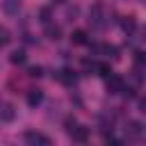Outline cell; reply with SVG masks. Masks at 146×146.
Segmentation results:
<instances>
[{"label": "cell", "mask_w": 146, "mask_h": 146, "mask_svg": "<svg viewBox=\"0 0 146 146\" xmlns=\"http://www.w3.org/2000/svg\"><path fill=\"white\" fill-rule=\"evenodd\" d=\"M98 50L105 52V55H110V57H114V59L119 57V48H116V46H107V43H103V46H98Z\"/></svg>", "instance_id": "4fadbf2b"}, {"label": "cell", "mask_w": 146, "mask_h": 146, "mask_svg": "<svg viewBox=\"0 0 146 146\" xmlns=\"http://www.w3.org/2000/svg\"><path fill=\"white\" fill-rule=\"evenodd\" d=\"M9 59H11V64H25V59H27V55H25L23 50H14Z\"/></svg>", "instance_id": "9a60e30c"}, {"label": "cell", "mask_w": 146, "mask_h": 146, "mask_svg": "<svg viewBox=\"0 0 146 146\" xmlns=\"http://www.w3.org/2000/svg\"><path fill=\"white\" fill-rule=\"evenodd\" d=\"M121 25H123V30H125L128 34H132V32L137 30V21H135L132 16H128V18H123V23H121Z\"/></svg>", "instance_id": "7c38bea8"}, {"label": "cell", "mask_w": 146, "mask_h": 146, "mask_svg": "<svg viewBox=\"0 0 146 146\" xmlns=\"http://www.w3.org/2000/svg\"><path fill=\"white\" fill-rule=\"evenodd\" d=\"M71 43L73 46H84L87 43V32L84 30H73L71 32Z\"/></svg>", "instance_id": "30bf717a"}, {"label": "cell", "mask_w": 146, "mask_h": 146, "mask_svg": "<svg viewBox=\"0 0 146 146\" xmlns=\"http://www.w3.org/2000/svg\"><path fill=\"white\" fill-rule=\"evenodd\" d=\"M139 112H146V100H139Z\"/></svg>", "instance_id": "ffe728a7"}, {"label": "cell", "mask_w": 146, "mask_h": 146, "mask_svg": "<svg viewBox=\"0 0 146 146\" xmlns=\"http://www.w3.org/2000/svg\"><path fill=\"white\" fill-rule=\"evenodd\" d=\"M43 103V91L41 89H32L30 94H27V105L30 107H36V105H41Z\"/></svg>", "instance_id": "ba28073f"}, {"label": "cell", "mask_w": 146, "mask_h": 146, "mask_svg": "<svg viewBox=\"0 0 146 146\" xmlns=\"http://www.w3.org/2000/svg\"><path fill=\"white\" fill-rule=\"evenodd\" d=\"M27 75H30V78H41V75H43V68H41V66H32V68L27 71Z\"/></svg>", "instance_id": "e0dca14e"}, {"label": "cell", "mask_w": 146, "mask_h": 146, "mask_svg": "<svg viewBox=\"0 0 146 146\" xmlns=\"http://www.w3.org/2000/svg\"><path fill=\"white\" fill-rule=\"evenodd\" d=\"M71 137H73V141H80V144H84L87 139H89V128H84V125H75L71 132H68Z\"/></svg>", "instance_id": "5b68a950"}, {"label": "cell", "mask_w": 146, "mask_h": 146, "mask_svg": "<svg viewBox=\"0 0 146 146\" xmlns=\"http://www.w3.org/2000/svg\"><path fill=\"white\" fill-rule=\"evenodd\" d=\"M125 135H128V139H141V137H144V125H141L139 121H128Z\"/></svg>", "instance_id": "277c9868"}, {"label": "cell", "mask_w": 146, "mask_h": 146, "mask_svg": "<svg viewBox=\"0 0 146 146\" xmlns=\"http://www.w3.org/2000/svg\"><path fill=\"white\" fill-rule=\"evenodd\" d=\"M75 125H78V121H75L73 116H71V119H66V132H71V130H73Z\"/></svg>", "instance_id": "d6986e66"}, {"label": "cell", "mask_w": 146, "mask_h": 146, "mask_svg": "<svg viewBox=\"0 0 146 146\" xmlns=\"http://www.w3.org/2000/svg\"><path fill=\"white\" fill-rule=\"evenodd\" d=\"M91 71H96V75H103V78H107V75L112 73V68H110L107 62H98V64L91 62Z\"/></svg>", "instance_id": "8fae6325"}, {"label": "cell", "mask_w": 146, "mask_h": 146, "mask_svg": "<svg viewBox=\"0 0 146 146\" xmlns=\"http://www.w3.org/2000/svg\"><path fill=\"white\" fill-rule=\"evenodd\" d=\"M9 41H11V34H9V30H7L5 25H0V48H5Z\"/></svg>", "instance_id": "2e32d148"}, {"label": "cell", "mask_w": 146, "mask_h": 146, "mask_svg": "<svg viewBox=\"0 0 146 146\" xmlns=\"http://www.w3.org/2000/svg\"><path fill=\"white\" fill-rule=\"evenodd\" d=\"M57 80L71 87V84H75V71H71V68H62V71L57 73Z\"/></svg>", "instance_id": "8992f818"}, {"label": "cell", "mask_w": 146, "mask_h": 146, "mask_svg": "<svg viewBox=\"0 0 146 146\" xmlns=\"http://www.w3.org/2000/svg\"><path fill=\"white\" fill-rule=\"evenodd\" d=\"M14 116H16V110H14V105H2L0 103V121H14Z\"/></svg>", "instance_id": "9c48e42d"}, {"label": "cell", "mask_w": 146, "mask_h": 146, "mask_svg": "<svg viewBox=\"0 0 146 146\" xmlns=\"http://www.w3.org/2000/svg\"><path fill=\"white\" fill-rule=\"evenodd\" d=\"M46 36L50 41H59L62 39V27L59 25H52V23H46Z\"/></svg>", "instance_id": "52a82bcc"}, {"label": "cell", "mask_w": 146, "mask_h": 146, "mask_svg": "<svg viewBox=\"0 0 146 146\" xmlns=\"http://www.w3.org/2000/svg\"><path fill=\"white\" fill-rule=\"evenodd\" d=\"M39 16H41V23H50V9H48V7H43V9L39 11Z\"/></svg>", "instance_id": "ac0fdd59"}, {"label": "cell", "mask_w": 146, "mask_h": 146, "mask_svg": "<svg viewBox=\"0 0 146 146\" xmlns=\"http://www.w3.org/2000/svg\"><path fill=\"white\" fill-rule=\"evenodd\" d=\"M0 103H2V100H0Z\"/></svg>", "instance_id": "7402d4cb"}, {"label": "cell", "mask_w": 146, "mask_h": 146, "mask_svg": "<svg viewBox=\"0 0 146 146\" xmlns=\"http://www.w3.org/2000/svg\"><path fill=\"white\" fill-rule=\"evenodd\" d=\"M55 2H59V5H62V2H66V0H55Z\"/></svg>", "instance_id": "44dd1931"}, {"label": "cell", "mask_w": 146, "mask_h": 146, "mask_svg": "<svg viewBox=\"0 0 146 146\" xmlns=\"http://www.w3.org/2000/svg\"><path fill=\"white\" fill-rule=\"evenodd\" d=\"M21 9V0H5V11L7 14H16Z\"/></svg>", "instance_id": "5bb4252c"}, {"label": "cell", "mask_w": 146, "mask_h": 146, "mask_svg": "<svg viewBox=\"0 0 146 146\" xmlns=\"http://www.w3.org/2000/svg\"><path fill=\"white\" fill-rule=\"evenodd\" d=\"M89 23L94 25V27H103L105 23H103V5L100 2H96L94 7H91V11H89Z\"/></svg>", "instance_id": "3957f363"}, {"label": "cell", "mask_w": 146, "mask_h": 146, "mask_svg": "<svg viewBox=\"0 0 146 146\" xmlns=\"http://www.w3.org/2000/svg\"><path fill=\"white\" fill-rule=\"evenodd\" d=\"M123 87H125V80H123L119 73H110V75H107V91H110L112 96L121 94Z\"/></svg>", "instance_id": "6da1fadb"}, {"label": "cell", "mask_w": 146, "mask_h": 146, "mask_svg": "<svg viewBox=\"0 0 146 146\" xmlns=\"http://www.w3.org/2000/svg\"><path fill=\"white\" fill-rule=\"evenodd\" d=\"M25 141L32 144V146H50V137L43 135V132H36V130H27L25 132Z\"/></svg>", "instance_id": "7a4b0ae2"}]
</instances>
